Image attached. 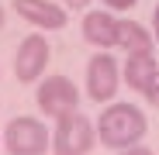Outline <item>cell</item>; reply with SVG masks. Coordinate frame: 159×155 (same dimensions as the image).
I'll return each instance as SVG.
<instances>
[{
	"label": "cell",
	"instance_id": "7c38bea8",
	"mask_svg": "<svg viewBox=\"0 0 159 155\" xmlns=\"http://www.w3.org/2000/svg\"><path fill=\"white\" fill-rule=\"evenodd\" d=\"M104 4H107L111 11H131V7L139 4V0H104Z\"/></svg>",
	"mask_w": 159,
	"mask_h": 155
},
{
	"label": "cell",
	"instance_id": "2e32d148",
	"mask_svg": "<svg viewBox=\"0 0 159 155\" xmlns=\"http://www.w3.org/2000/svg\"><path fill=\"white\" fill-rule=\"evenodd\" d=\"M0 28H4V7H0Z\"/></svg>",
	"mask_w": 159,
	"mask_h": 155
},
{
	"label": "cell",
	"instance_id": "3957f363",
	"mask_svg": "<svg viewBox=\"0 0 159 155\" xmlns=\"http://www.w3.org/2000/svg\"><path fill=\"white\" fill-rule=\"evenodd\" d=\"M0 138L7 155H45V148H52V135L38 117H11Z\"/></svg>",
	"mask_w": 159,
	"mask_h": 155
},
{
	"label": "cell",
	"instance_id": "8992f818",
	"mask_svg": "<svg viewBox=\"0 0 159 155\" xmlns=\"http://www.w3.org/2000/svg\"><path fill=\"white\" fill-rule=\"evenodd\" d=\"M118 62L111 55H104V52H97V55L87 62V97L93 103H107L114 93H118Z\"/></svg>",
	"mask_w": 159,
	"mask_h": 155
},
{
	"label": "cell",
	"instance_id": "ba28073f",
	"mask_svg": "<svg viewBox=\"0 0 159 155\" xmlns=\"http://www.w3.org/2000/svg\"><path fill=\"white\" fill-rule=\"evenodd\" d=\"M83 38L97 48H111L118 45V17L107 11H90L83 17Z\"/></svg>",
	"mask_w": 159,
	"mask_h": 155
},
{
	"label": "cell",
	"instance_id": "30bf717a",
	"mask_svg": "<svg viewBox=\"0 0 159 155\" xmlns=\"http://www.w3.org/2000/svg\"><path fill=\"white\" fill-rule=\"evenodd\" d=\"M118 48H125L128 55L152 52L156 48V35L149 28H142L139 21H118Z\"/></svg>",
	"mask_w": 159,
	"mask_h": 155
},
{
	"label": "cell",
	"instance_id": "4fadbf2b",
	"mask_svg": "<svg viewBox=\"0 0 159 155\" xmlns=\"http://www.w3.org/2000/svg\"><path fill=\"white\" fill-rule=\"evenodd\" d=\"M118 155H152L149 148H142V145H131V148H121Z\"/></svg>",
	"mask_w": 159,
	"mask_h": 155
},
{
	"label": "cell",
	"instance_id": "9c48e42d",
	"mask_svg": "<svg viewBox=\"0 0 159 155\" xmlns=\"http://www.w3.org/2000/svg\"><path fill=\"white\" fill-rule=\"evenodd\" d=\"M156 72H159V62H156L152 52H139V55L125 59V83H128V90H135V93H142L149 86V80Z\"/></svg>",
	"mask_w": 159,
	"mask_h": 155
},
{
	"label": "cell",
	"instance_id": "8fae6325",
	"mask_svg": "<svg viewBox=\"0 0 159 155\" xmlns=\"http://www.w3.org/2000/svg\"><path fill=\"white\" fill-rule=\"evenodd\" d=\"M142 97H145V103H149V107H159V72L149 80V86L142 90Z\"/></svg>",
	"mask_w": 159,
	"mask_h": 155
},
{
	"label": "cell",
	"instance_id": "5bb4252c",
	"mask_svg": "<svg viewBox=\"0 0 159 155\" xmlns=\"http://www.w3.org/2000/svg\"><path fill=\"white\" fill-rule=\"evenodd\" d=\"M87 4H90V0H66V7H73V11H83Z\"/></svg>",
	"mask_w": 159,
	"mask_h": 155
},
{
	"label": "cell",
	"instance_id": "6da1fadb",
	"mask_svg": "<svg viewBox=\"0 0 159 155\" xmlns=\"http://www.w3.org/2000/svg\"><path fill=\"white\" fill-rule=\"evenodd\" d=\"M145 114L135 103H111L107 110H100L97 117V141L107 148H131L145 138Z\"/></svg>",
	"mask_w": 159,
	"mask_h": 155
},
{
	"label": "cell",
	"instance_id": "52a82bcc",
	"mask_svg": "<svg viewBox=\"0 0 159 155\" xmlns=\"http://www.w3.org/2000/svg\"><path fill=\"white\" fill-rule=\"evenodd\" d=\"M14 11H17V17H24L28 24L45 28V31H59L69 21L66 11L59 4H52V0H14Z\"/></svg>",
	"mask_w": 159,
	"mask_h": 155
},
{
	"label": "cell",
	"instance_id": "277c9868",
	"mask_svg": "<svg viewBox=\"0 0 159 155\" xmlns=\"http://www.w3.org/2000/svg\"><path fill=\"white\" fill-rule=\"evenodd\" d=\"M35 103L45 117H62L69 110H76L80 103V90L69 76H45L35 90Z\"/></svg>",
	"mask_w": 159,
	"mask_h": 155
},
{
	"label": "cell",
	"instance_id": "5b68a950",
	"mask_svg": "<svg viewBox=\"0 0 159 155\" xmlns=\"http://www.w3.org/2000/svg\"><path fill=\"white\" fill-rule=\"evenodd\" d=\"M52 59V48L45 41V35H24L17 52H14V76H17V83H38L42 80V72Z\"/></svg>",
	"mask_w": 159,
	"mask_h": 155
},
{
	"label": "cell",
	"instance_id": "7a4b0ae2",
	"mask_svg": "<svg viewBox=\"0 0 159 155\" xmlns=\"http://www.w3.org/2000/svg\"><path fill=\"white\" fill-rule=\"evenodd\" d=\"M93 141H97V127L80 110L56 117V131H52V152L56 155H87Z\"/></svg>",
	"mask_w": 159,
	"mask_h": 155
},
{
	"label": "cell",
	"instance_id": "9a60e30c",
	"mask_svg": "<svg viewBox=\"0 0 159 155\" xmlns=\"http://www.w3.org/2000/svg\"><path fill=\"white\" fill-rule=\"evenodd\" d=\"M152 28H156V38H159V4H156V11H152Z\"/></svg>",
	"mask_w": 159,
	"mask_h": 155
}]
</instances>
